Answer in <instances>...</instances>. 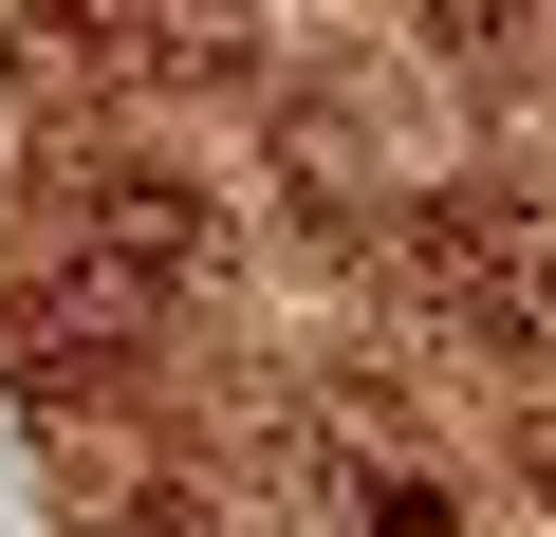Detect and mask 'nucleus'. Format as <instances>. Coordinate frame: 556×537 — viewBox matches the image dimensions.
Masks as SVG:
<instances>
[{"mask_svg":"<svg viewBox=\"0 0 556 537\" xmlns=\"http://www.w3.org/2000/svg\"><path fill=\"white\" fill-rule=\"evenodd\" d=\"M390 297L464 371H519V408H538V371H556V222L519 186H408L390 204Z\"/></svg>","mask_w":556,"mask_h":537,"instance_id":"1","label":"nucleus"},{"mask_svg":"<svg viewBox=\"0 0 556 537\" xmlns=\"http://www.w3.org/2000/svg\"><path fill=\"white\" fill-rule=\"evenodd\" d=\"M38 222H56V259L130 279L149 316H186V297H223V279H241V222H223V204H204L167 149H56Z\"/></svg>","mask_w":556,"mask_h":537,"instance_id":"2","label":"nucleus"},{"mask_svg":"<svg viewBox=\"0 0 556 537\" xmlns=\"http://www.w3.org/2000/svg\"><path fill=\"white\" fill-rule=\"evenodd\" d=\"M149 334H167V316H149L130 279H93V259H56V241L20 259V279H0V371H20L38 408H93V389H130V371H149Z\"/></svg>","mask_w":556,"mask_h":537,"instance_id":"3","label":"nucleus"},{"mask_svg":"<svg viewBox=\"0 0 556 537\" xmlns=\"http://www.w3.org/2000/svg\"><path fill=\"white\" fill-rule=\"evenodd\" d=\"M408 56H427V75H464V93H538V56H556V38H538V20H482V0H427Z\"/></svg>","mask_w":556,"mask_h":537,"instance_id":"4","label":"nucleus"},{"mask_svg":"<svg viewBox=\"0 0 556 537\" xmlns=\"http://www.w3.org/2000/svg\"><path fill=\"white\" fill-rule=\"evenodd\" d=\"M75 56H130V20H0V93H75Z\"/></svg>","mask_w":556,"mask_h":537,"instance_id":"5","label":"nucleus"},{"mask_svg":"<svg viewBox=\"0 0 556 537\" xmlns=\"http://www.w3.org/2000/svg\"><path fill=\"white\" fill-rule=\"evenodd\" d=\"M353 537H464V482L445 463H390V482H353Z\"/></svg>","mask_w":556,"mask_h":537,"instance_id":"6","label":"nucleus"},{"mask_svg":"<svg viewBox=\"0 0 556 537\" xmlns=\"http://www.w3.org/2000/svg\"><path fill=\"white\" fill-rule=\"evenodd\" d=\"M93 537H241V519H223V482H112Z\"/></svg>","mask_w":556,"mask_h":537,"instance_id":"7","label":"nucleus"},{"mask_svg":"<svg viewBox=\"0 0 556 537\" xmlns=\"http://www.w3.org/2000/svg\"><path fill=\"white\" fill-rule=\"evenodd\" d=\"M501 445H519V482H538V519H556V389H538V408H519Z\"/></svg>","mask_w":556,"mask_h":537,"instance_id":"8","label":"nucleus"}]
</instances>
